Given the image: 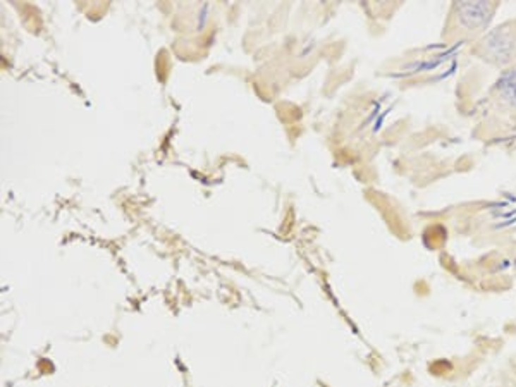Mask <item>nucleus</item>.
<instances>
[{"label":"nucleus","mask_w":516,"mask_h":387,"mask_svg":"<svg viewBox=\"0 0 516 387\" xmlns=\"http://www.w3.org/2000/svg\"><path fill=\"white\" fill-rule=\"evenodd\" d=\"M499 2H455L449 7L443 40L449 43L479 40L487 33Z\"/></svg>","instance_id":"1"},{"label":"nucleus","mask_w":516,"mask_h":387,"mask_svg":"<svg viewBox=\"0 0 516 387\" xmlns=\"http://www.w3.org/2000/svg\"><path fill=\"white\" fill-rule=\"evenodd\" d=\"M473 56L494 68H510L516 62V19L503 23L473 42Z\"/></svg>","instance_id":"2"}]
</instances>
